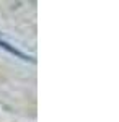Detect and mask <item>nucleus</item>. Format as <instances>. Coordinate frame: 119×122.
I'll return each mask as SVG.
<instances>
[{
    "mask_svg": "<svg viewBox=\"0 0 119 122\" xmlns=\"http://www.w3.org/2000/svg\"><path fill=\"white\" fill-rule=\"evenodd\" d=\"M0 47L2 49H5L7 52H10L11 56H16V57H20L21 60H31V57H28L26 54H23L21 51H18L15 46H11V44H8L7 41H3V39H0Z\"/></svg>",
    "mask_w": 119,
    "mask_h": 122,
    "instance_id": "obj_1",
    "label": "nucleus"
}]
</instances>
